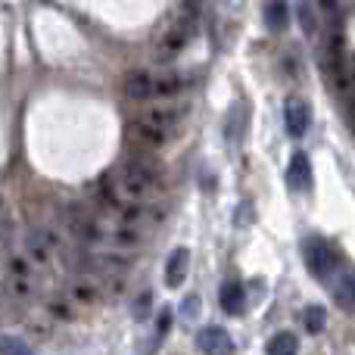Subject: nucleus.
<instances>
[{
	"label": "nucleus",
	"mask_w": 355,
	"mask_h": 355,
	"mask_svg": "<svg viewBox=\"0 0 355 355\" xmlns=\"http://www.w3.org/2000/svg\"><path fill=\"white\" fill-rule=\"evenodd\" d=\"M106 296V284H103V275L100 271H91V268H75L69 271V281L60 293L50 296V315L53 318H66V321H75L81 315L94 312L100 306V300Z\"/></svg>",
	"instance_id": "nucleus-1"
},
{
	"label": "nucleus",
	"mask_w": 355,
	"mask_h": 355,
	"mask_svg": "<svg viewBox=\"0 0 355 355\" xmlns=\"http://www.w3.org/2000/svg\"><path fill=\"white\" fill-rule=\"evenodd\" d=\"M184 122V106H175V103H153L128 125V137L135 147L141 150H162L168 141L178 135Z\"/></svg>",
	"instance_id": "nucleus-2"
},
{
	"label": "nucleus",
	"mask_w": 355,
	"mask_h": 355,
	"mask_svg": "<svg viewBox=\"0 0 355 355\" xmlns=\"http://www.w3.org/2000/svg\"><path fill=\"white\" fill-rule=\"evenodd\" d=\"M3 287L6 296L16 302H35L44 290V268H37L25 252L6 256L3 265Z\"/></svg>",
	"instance_id": "nucleus-3"
},
{
	"label": "nucleus",
	"mask_w": 355,
	"mask_h": 355,
	"mask_svg": "<svg viewBox=\"0 0 355 355\" xmlns=\"http://www.w3.org/2000/svg\"><path fill=\"white\" fill-rule=\"evenodd\" d=\"M302 256H306V265L318 281H327L331 275L340 271V252L334 250L327 240H306L302 246Z\"/></svg>",
	"instance_id": "nucleus-4"
},
{
	"label": "nucleus",
	"mask_w": 355,
	"mask_h": 355,
	"mask_svg": "<svg viewBox=\"0 0 355 355\" xmlns=\"http://www.w3.org/2000/svg\"><path fill=\"white\" fill-rule=\"evenodd\" d=\"M122 91L135 103H147L150 97H156V78L150 72H144V69H131L122 81Z\"/></svg>",
	"instance_id": "nucleus-5"
},
{
	"label": "nucleus",
	"mask_w": 355,
	"mask_h": 355,
	"mask_svg": "<svg viewBox=\"0 0 355 355\" xmlns=\"http://www.w3.org/2000/svg\"><path fill=\"white\" fill-rule=\"evenodd\" d=\"M196 346H200L202 355H234V340L225 327H202L200 337H196Z\"/></svg>",
	"instance_id": "nucleus-6"
},
{
	"label": "nucleus",
	"mask_w": 355,
	"mask_h": 355,
	"mask_svg": "<svg viewBox=\"0 0 355 355\" xmlns=\"http://www.w3.org/2000/svg\"><path fill=\"white\" fill-rule=\"evenodd\" d=\"M284 128H287L290 137H306L309 131V106L302 103V100H287V106H284Z\"/></svg>",
	"instance_id": "nucleus-7"
},
{
	"label": "nucleus",
	"mask_w": 355,
	"mask_h": 355,
	"mask_svg": "<svg viewBox=\"0 0 355 355\" xmlns=\"http://www.w3.org/2000/svg\"><path fill=\"white\" fill-rule=\"evenodd\" d=\"M287 184H290V190H296V193H306V190L312 187V166H309L306 153H296L293 159H290Z\"/></svg>",
	"instance_id": "nucleus-8"
},
{
	"label": "nucleus",
	"mask_w": 355,
	"mask_h": 355,
	"mask_svg": "<svg viewBox=\"0 0 355 355\" xmlns=\"http://www.w3.org/2000/svg\"><path fill=\"white\" fill-rule=\"evenodd\" d=\"M187 268H190V252L181 246V250H175L166 262V287H172V290L181 287L184 277H187Z\"/></svg>",
	"instance_id": "nucleus-9"
},
{
	"label": "nucleus",
	"mask_w": 355,
	"mask_h": 355,
	"mask_svg": "<svg viewBox=\"0 0 355 355\" xmlns=\"http://www.w3.org/2000/svg\"><path fill=\"white\" fill-rule=\"evenodd\" d=\"M187 35H190V31L184 28V25H178V28H168L166 35H162V41H159V60L162 62L175 60V56L181 53L184 47H187Z\"/></svg>",
	"instance_id": "nucleus-10"
},
{
	"label": "nucleus",
	"mask_w": 355,
	"mask_h": 355,
	"mask_svg": "<svg viewBox=\"0 0 355 355\" xmlns=\"http://www.w3.org/2000/svg\"><path fill=\"white\" fill-rule=\"evenodd\" d=\"M221 309H225L227 315H240L246 306V296H243V284L240 281H227L225 287H221Z\"/></svg>",
	"instance_id": "nucleus-11"
},
{
	"label": "nucleus",
	"mask_w": 355,
	"mask_h": 355,
	"mask_svg": "<svg viewBox=\"0 0 355 355\" xmlns=\"http://www.w3.org/2000/svg\"><path fill=\"white\" fill-rule=\"evenodd\" d=\"M265 25L271 31H284V25H287V3L284 0H268L265 3Z\"/></svg>",
	"instance_id": "nucleus-12"
},
{
	"label": "nucleus",
	"mask_w": 355,
	"mask_h": 355,
	"mask_svg": "<svg viewBox=\"0 0 355 355\" xmlns=\"http://www.w3.org/2000/svg\"><path fill=\"white\" fill-rule=\"evenodd\" d=\"M296 352H300V343H296V337L290 331H281L271 337L268 355H296Z\"/></svg>",
	"instance_id": "nucleus-13"
},
{
	"label": "nucleus",
	"mask_w": 355,
	"mask_h": 355,
	"mask_svg": "<svg viewBox=\"0 0 355 355\" xmlns=\"http://www.w3.org/2000/svg\"><path fill=\"white\" fill-rule=\"evenodd\" d=\"M181 91H184V78H181V75H162V78H156V97L172 100Z\"/></svg>",
	"instance_id": "nucleus-14"
},
{
	"label": "nucleus",
	"mask_w": 355,
	"mask_h": 355,
	"mask_svg": "<svg viewBox=\"0 0 355 355\" xmlns=\"http://www.w3.org/2000/svg\"><path fill=\"white\" fill-rule=\"evenodd\" d=\"M0 355H35L28 343L10 337V334H0Z\"/></svg>",
	"instance_id": "nucleus-15"
},
{
	"label": "nucleus",
	"mask_w": 355,
	"mask_h": 355,
	"mask_svg": "<svg viewBox=\"0 0 355 355\" xmlns=\"http://www.w3.org/2000/svg\"><path fill=\"white\" fill-rule=\"evenodd\" d=\"M334 296H337L340 306H349V309L355 306V271L340 281V287H337V293H334Z\"/></svg>",
	"instance_id": "nucleus-16"
},
{
	"label": "nucleus",
	"mask_w": 355,
	"mask_h": 355,
	"mask_svg": "<svg viewBox=\"0 0 355 355\" xmlns=\"http://www.w3.org/2000/svg\"><path fill=\"white\" fill-rule=\"evenodd\" d=\"M324 309L321 306H312V309H306V331L309 334H321L324 331Z\"/></svg>",
	"instance_id": "nucleus-17"
},
{
	"label": "nucleus",
	"mask_w": 355,
	"mask_h": 355,
	"mask_svg": "<svg viewBox=\"0 0 355 355\" xmlns=\"http://www.w3.org/2000/svg\"><path fill=\"white\" fill-rule=\"evenodd\" d=\"M156 318H159V324H156V331H159V334H168V327H172V312H168V309H166V312H159V315H156Z\"/></svg>",
	"instance_id": "nucleus-18"
},
{
	"label": "nucleus",
	"mask_w": 355,
	"mask_h": 355,
	"mask_svg": "<svg viewBox=\"0 0 355 355\" xmlns=\"http://www.w3.org/2000/svg\"><path fill=\"white\" fill-rule=\"evenodd\" d=\"M6 256H10V252H6V237H3V234H0V277H3V265H6Z\"/></svg>",
	"instance_id": "nucleus-19"
},
{
	"label": "nucleus",
	"mask_w": 355,
	"mask_h": 355,
	"mask_svg": "<svg viewBox=\"0 0 355 355\" xmlns=\"http://www.w3.org/2000/svg\"><path fill=\"white\" fill-rule=\"evenodd\" d=\"M196 309H200V302H196V300H193V302H190V300L184 302V312H187V315H190V312H196Z\"/></svg>",
	"instance_id": "nucleus-20"
}]
</instances>
